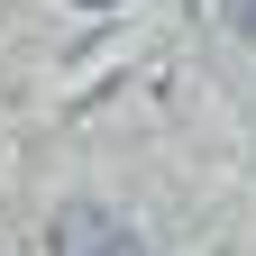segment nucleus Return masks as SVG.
<instances>
[{
  "label": "nucleus",
  "mask_w": 256,
  "mask_h": 256,
  "mask_svg": "<svg viewBox=\"0 0 256 256\" xmlns=\"http://www.w3.org/2000/svg\"><path fill=\"white\" fill-rule=\"evenodd\" d=\"M55 256H146V247L128 238L101 202H64L55 210Z\"/></svg>",
  "instance_id": "obj_1"
},
{
  "label": "nucleus",
  "mask_w": 256,
  "mask_h": 256,
  "mask_svg": "<svg viewBox=\"0 0 256 256\" xmlns=\"http://www.w3.org/2000/svg\"><path fill=\"white\" fill-rule=\"evenodd\" d=\"M92 10H110V0H92Z\"/></svg>",
  "instance_id": "obj_2"
}]
</instances>
